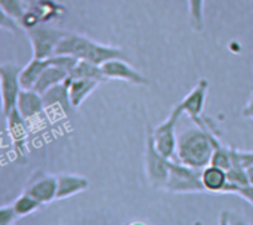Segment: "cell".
<instances>
[{"label": "cell", "instance_id": "4", "mask_svg": "<svg viewBox=\"0 0 253 225\" xmlns=\"http://www.w3.org/2000/svg\"><path fill=\"white\" fill-rule=\"evenodd\" d=\"M145 174L150 182V187L154 190H163L166 180L169 177L170 159L165 157L154 145L153 128L147 125V145H145Z\"/></svg>", "mask_w": 253, "mask_h": 225}, {"label": "cell", "instance_id": "28", "mask_svg": "<svg viewBox=\"0 0 253 225\" xmlns=\"http://www.w3.org/2000/svg\"><path fill=\"white\" fill-rule=\"evenodd\" d=\"M0 27L3 28V30H9V31H16L21 25H19V22L18 21H15V19H12L10 16H7V15H4V13H1V19H0Z\"/></svg>", "mask_w": 253, "mask_h": 225}, {"label": "cell", "instance_id": "15", "mask_svg": "<svg viewBox=\"0 0 253 225\" xmlns=\"http://www.w3.org/2000/svg\"><path fill=\"white\" fill-rule=\"evenodd\" d=\"M6 122H7V131L10 134L12 142L16 148V153L19 156H22V150H24V139L27 136V131H25V119L21 116V113L18 111V108L12 110L7 116H6Z\"/></svg>", "mask_w": 253, "mask_h": 225}, {"label": "cell", "instance_id": "11", "mask_svg": "<svg viewBox=\"0 0 253 225\" xmlns=\"http://www.w3.org/2000/svg\"><path fill=\"white\" fill-rule=\"evenodd\" d=\"M16 108L25 120L34 119L46 110L42 93L36 92L34 89H22L19 92Z\"/></svg>", "mask_w": 253, "mask_h": 225}, {"label": "cell", "instance_id": "10", "mask_svg": "<svg viewBox=\"0 0 253 225\" xmlns=\"http://www.w3.org/2000/svg\"><path fill=\"white\" fill-rule=\"evenodd\" d=\"M208 89H209V82L206 79H200L197 85L193 88V90L179 102L184 114H187L194 123H197L202 119V113L208 98Z\"/></svg>", "mask_w": 253, "mask_h": 225}, {"label": "cell", "instance_id": "3", "mask_svg": "<svg viewBox=\"0 0 253 225\" xmlns=\"http://www.w3.org/2000/svg\"><path fill=\"white\" fill-rule=\"evenodd\" d=\"M163 190L173 194H193L206 191L202 181V169L191 168L176 159H172L169 177Z\"/></svg>", "mask_w": 253, "mask_h": 225}, {"label": "cell", "instance_id": "17", "mask_svg": "<svg viewBox=\"0 0 253 225\" xmlns=\"http://www.w3.org/2000/svg\"><path fill=\"white\" fill-rule=\"evenodd\" d=\"M68 77H70V73H68L67 70L49 64V65L44 68V71L42 73V76L39 77V80L36 82V85H34L33 89H34L36 92H39V93L43 95V93H44L46 90H49L50 88H53V86H56V85L65 82Z\"/></svg>", "mask_w": 253, "mask_h": 225}, {"label": "cell", "instance_id": "1", "mask_svg": "<svg viewBox=\"0 0 253 225\" xmlns=\"http://www.w3.org/2000/svg\"><path fill=\"white\" fill-rule=\"evenodd\" d=\"M213 135V128L206 126L200 119L196 126L185 129L178 135L175 159L191 168L205 169L212 163L215 151Z\"/></svg>", "mask_w": 253, "mask_h": 225}, {"label": "cell", "instance_id": "22", "mask_svg": "<svg viewBox=\"0 0 253 225\" xmlns=\"http://www.w3.org/2000/svg\"><path fill=\"white\" fill-rule=\"evenodd\" d=\"M190 25L194 33H202L205 28V0H187Z\"/></svg>", "mask_w": 253, "mask_h": 225}, {"label": "cell", "instance_id": "2", "mask_svg": "<svg viewBox=\"0 0 253 225\" xmlns=\"http://www.w3.org/2000/svg\"><path fill=\"white\" fill-rule=\"evenodd\" d=\"M56 53L74 55L79 59H86L98 65H102L105 61L114 58L127 59V55L123 49L110 45H102L99 42H95L86 36L76 33H67V36L58 43L55 55Z\"/></svg>", "mask_w": 253, "mask_h": 225}, {"label": "cell", "instance_id": "12", "mask_svg": "<svg viewBox=\"0 0 253 225\" xmlns=\"http://www.w3.org/2000/svg\"><path fill=\"white\" fill-rule=\"evenodd\" d=\"M58 188H56V200H64L80 194L89 188V180L74 174H59L56 175Z\"/></svg>", "mask_w": 253, "mask_h": 225}, {"label": "cell", "instance_id": "9", "mask_svg": "<svg viewBox=\"0 0 253 225\" xmlns=\"http://www.w3.org/2000/svg\"><path fill=\"white\" fill-rule=\"evenodd\" d=\"M101 68L108 80H122V82L132 83L135 86H148L150 85V80L144 74L136 71L127 62V59H122V58L108 59L101 65Z\"/></svg>", "mask_w": 253, "mask_h": 225}, {"label": "cell", "instance_id": "29", "mask_svg": "<svg viewBox=\"0 0 253 225\" xmlns=\"http://www.w3.org/2000/svg\"><path fill=\"white\" fill-rule=\"evenodd\" d=\"M242 116L245 119H252L253 120V92L252 95H251V98H249V101H248V104L242 110Z\"/></svg>", "mask_w": 253, "mask_h": 225}, {"label": "cell", "instance_id": "5", "mask_svg": "<svg viewBox=\"0 0 253 225\" xmlns=\"http://www.w3.org/2000/svg\"><path fill=\"white\" fill-rule=\"evenodd\" d=\"M25 33L33 47V56L44 59V58H50L55 55L58 43L67 36L68 31L53 28L42 22L33 28L25 30Z\"/></svg>", "mask_w": 253, "mask_h": 225}, {"label": "cell", "instance_id": "16", "mask_svg": "<svg viewBox=\"0 0 253 225\" xmlns=\"http://www.w3.org/2000/svg\"><path fill=\"white\" fill-rule=\"evenodd\" d=\"M202 181H203L206 191L224 193L228 184V175L225 169L215 166V165H209L205 169H202Z\"/></svg>", "mask_w": 253, "mask_h": 225}, {"label": "cell", "instance_id": "25", "mask_svg": "<svg viewBox=\"0 0 253 225\" xmlns=\"http://www.w3.org/2000/svg\"><path fill=\"white\" fill-rule=\"evenodd\" d=\"M77 62H79V58L74 56V55H68V53H56V55L49 58V64L50 65L61 67V68L67 70L68 73H71L74 70Z\"/></svg>", "mask_w": 253, "mask_h": 225}, {"label": "cell", "instance_id": "13", "mask_svg": "<svg viewBox=\"0 0 253 225\" xmlns=\"http://www.w3.org/2000/svg\"><path fill=\"white\" fill-rule=\"evenodd\" d=\"M99 85L95 79H86V77H68V92H70V101L73 108H79L86 98L96 89Z\"/></svg>", "mask_w": 253, "mask_h": 225}, {"label": "cell", "instance_id": "27", "mask_svg": "<svg viewBox=\"0 0 253 225\" xmlns=\"http://www.w3.org/2000/svg\"><path fill=\"white\" fill-rule=\"evenodd\" d=\"M240 197H243L246 202H249L253 206V184H248V185H237L236 187V193Z\"/></svg>", "mask_w": 253, "mask_h": 225}, {"label": "cell", "instance_id": "18", "mask_svg": "<svg viewBox=\"0 0 253 225\" xmlns=\"http://www.w3.org/2000/svg\"><path fill=\"white\" fill-rule=\"evenodd\" d=\"M49 65V58H36L33 56L30 59V62L22 67L21 74H19V82L22 89H33L36 82L39 80V77L42 76V73L44 71V68Z\"/></svg>", "mask_w": 253, "mask_h": 225}, {"label": "cell", "instance_id": "30", "mask_svg": "<svg viewBox=\"0 0 253 225\" xmlns=\"http://www.w3.org/2000/svg\"><path fill=\"white\" fill-rule=\"evenodd\" d=\"M246 174H248L249 184H253V163L252 165H246Z\"/></svg>", "mask_w": 253, "mask_h": 225}, {"label": "cell", "instance_id": "8", "mask_svg": "<svg viewBox=\"0 0 253 225\" xmlns=\"http://www.w3.org/2000/svg\"><path fill=\"white\" fill-rule=\"evenodd\" d=\"M56 188H58L56 175H49L46 172L36 171L28 178L24 191L36 197L43 205H47L56 200Z\"/></svg>", "mask_w": 253, "mask_h": 225}, {"label": "cell", "instance_id": "6", "mask_svg": "<svg viewBox=\"0 0 253 225\" xmlns=\"http://www.w3.org/2000/svg\"><path fill=\"white\" fill-rule=\"evenodd\" d=\"M184 114L181 105H175L170 114L166 120H163L159 126L153 129V139L156 148L168 159H175L176 156V145H178V136H176V125L178 120Z\"/></svg>", "mask_w": 253, "mask_h": 225}, {"label": "cell", "instance_id": "26", "mask_svg": "<svg viewBox=\"0 0 253 225\" xmlns=\"http://www.w3.org/2000/svg\"><path fill=\"white\" fill-rule=\"evenodd\" d=\"M18 214L15 212L12 203L10 205H3L0 208V225H10L15 224L18 220Z\"/></svg>", "mask_w": 253, "mask_h": 225}, {"label": "cell", "instance_id": "7", "mask_svg": "<svg viewBox=\"0 0 253 225\" xmlns=\"http://www.w3.org/2000/svg\"><path fill=\"white\" fill-rule=\"evenodd\" d=\"M22 67L13 62H4L0 65V93H1V111L6 117L16 108L19 92L22 90L19 74Z\"/></svg>", "mask_w": 253, "mask_h": 225}, {"label": "cell", "instance_id": "23", "mask_svg": "<svg viewBox=\"0 0 253 225\" xmlns=\"http://www.w3.org/2000/svg\"><path fill=\"white\" fill-rule=\"evenodd\" d=\"M0 7H1V13L10 16L12 19L18 21V22H21V19L27 10V4L24 0H0Z\"/></svg>", "mask_w": 253, "mask_h": 225}, {"label": "cell", "instance_id": "19", "mask_svg": "<svg viewBox=\"0 0 253 225\" xmlns=\"http://www.w3.org/2000/svg\"><path fill=\"white\" fill-rule=\"evenodd\" d=\"M27 6L39 13L43 24H47L49 21H52L56 16H61V13L65 12V6L58 4L53 0H33Z\"/></svg>", "mask_w": 253, "mask_h": 225}, {"label": "cell", "instance_id": "24", "mask_svg": "<svg viewBox=\"0 0 253 225\" xmlns=\"http://www.w3.org/2000/svg\"><path fill=\"white\" fill-rule=\"evenodd\" d=\"M211 165H215V166H219V168L228 171L230 166H231V150H228L227 147H224L219 142L215 147V151H213V157H212V163Z\"/></svg>", "mask_w": 253, "mask_h": 225}, {"label": "cell", "instance_id": "20", "mask_svg": "<svg viewBox=\"0 0 253 225\" xmlns=\"http://www.w3.org/2000/svg\"><path fill=\"white\" fill-rule=\"evenodd\" d=\"M71 77H86V79H95L99 83L101 82H107L108 79L105 77V74L102 73L101 65L93 64L90 61L86 59H79L77 65L74 67V70L70 73Z\"/></svg>", "mask_w": 253, "mask_h": 225}, {"label": "cell", "instance_id": "21", "mask_svg": "<svg viewBox=\"0 0 253 225\" xmlns=\"http://www.w3.org/2000/svg\"><path fill=\"white\" fill-rule=\"evenodd\" d=\"M12 206L15 209V212L18 214L19 218H24V217H28L31 214H34L36 211H39L43 203L39 202L36 197H33L31 194H28L27 191H24L22 194H19L13 202H12Z\"/></svg>", "mask_w": 253, "mask_h": 225}, {"label": "cell", "instance_id": "14", "mask_svg": "<svg viewBox=\"0 0 253 225\" xmlns=\"http://www.w3.org/2000/svg\"><path fill=\"white\" fill-rule=\"evenodd\" d=\"M43 102H44V108H61L65 114L70 113V110L73 108L71 101H70V92H68V79L53 88H50L49 90H46L43 95Z\"/></svg>", "mask_w": 253, "mask_h": 225}]
</instances>
